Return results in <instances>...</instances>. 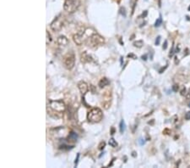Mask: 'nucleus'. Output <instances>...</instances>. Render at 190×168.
Returning <instances> with one entry per match:
<instances>
[{
    "label": "nucleus",
    "instance_id": "1",
    "mask_svg": "<svg viewBox=\"0 0 190 168\" xmlns=\"http://www.w3.org/2000/svg\"><path fill=\"white\" fill-rule=\"evenodd\" d=\"M103 118V113L100 108H92L87 114V120L91 123H98Z\"/></svg>",
    "mask_w": 190,
    "mask_h": 168
},
{
    "label": "nucleus",
    "instance_id": "2",
    "mask_svg": "<svg viewBox=\"0 0 190 168\" xmlns=\"http://www.w3.org/2000/svg\"><path fill=\"white\" fill-rule=\"evenodd\" d=\"M104 43H105L104 38L101 37V35H99V34L97 33H93L87 39V44H88V46L93 48H98L99 46H101V45L104 44Z\"/></svg>",
    "mask_w": 190,
    "mask_h": 168
},
{
    "label": "nucleus",
    "instance_id": "3",
    "mask_svg": "<svg viewBox=\"0 0 190 168\" xmlns=\"http://www.w3.org/2000/svg\"><path fill=\"white\" fill-rule=\"evenodd\" d=\"M80 5L79 0H65L64 3V10L69 14L75 12Z\"/></svg>",
    "mask_w": 190,
    "mask_h": 168
},
{
    "label": "nucleus",
    "instance_id": "4",
    "mask_svg": "<svg viewBox=\"0 0 190 168\" xmlns=\"http://www.w3.org/2000/svg\"><path fill=\"white\" fill-rule=\"evenodd\" d=\"M50 108L58 113H64L66 111V105L63 100H50Z\"/></svg>",
    "mask_w": 190,
    "mask_h": 168
},
{
    "label": "nucleus",
    "instance_id": "5",
    "mask_svg": "<svg viewBox=\"0 0 190 168\" xmlns=\"http://www.w3.org/2000/svg\"><path fill=\"white\" fill-rule=\"evenodd\" d=\"M64 66L68 70H72L75 65V56L74 54H68L64 57Z\"/></svg>",
    "mask_w": 190,
    "mask_h": 168
},
{
    "label": "nucleus",
    "instance_id": "6",
    "mask_svg": "<svg viewBox=\"0 0 190 168\" xmlns=\"http://www.w3.org/2000/svg\"><path fill=\"white\" fill-rule=\"evenodd\" d=\"M86 34H87L86 30L85 32H80L74 34V37H73L74 42L77 45H79V46L82 45L85 41H87V39H88V37H86Z\"/></svg>",
    "mask_w": 190,
    "mask_h": 168
},
{
    "label": "nucleus",
    "instance_id": "7",
    "mask_svg": "<svg viewBox=\"0 0 190 168\" xmlns=\"http://www.w3.org/2000/svg\"><path fill=\"white\" fill-rule=\"evenodd\" d=\"M64 26V19L61 15H58L56 19L51 23L50 27L53 32H59Z\"/></svg>",
    "mask_w": 190,
    "mask_h": 168
},
{
    "label": "nucleus",
    "instance_id": "8",
    "mask_svg": "<svg viewBox=\"0 0 190 168\" xmlns=\"http://www.w3.org/2000/svg\"><path fill=\"white\" fill-rule=\"evenodd\" d=\"M57 46H58L60 48H64L68 44V39L65 36H59V37H57Z\"/></svg>",
    "mask_w": 190,
    "mask_h": 168
},
{
    "label": "nucleus",
    "instance_id": "9",
    "mask_svg": "<svg viewBox=\"0 0 190 168\" xmlns=\"http://www.w3.org/2000/svg\"><path fill=\"white\" fill-rule=\"evenodd\" d=\"M78 88L79 90V92L84 95V94H85L87 92H88V89H89V88H88V84L85 82H84V81H80L78 83Z\"/></svg>",
    "mask_w": 190,
    "mask_h": 168
},
{
    "label": "nucleus",
    "instance_id": "10",
    "mask_svg": "<svg viewBox=\"0 0 190 168\" xmlns=\"http://www.w3.org/2000/svg\"><path fill=\"white\" fill-rule=\"evenodd\" d=\"M80 60L82 63H88V62H91L92 61V57L88 55L87 52L84 51L81 55H80Z\"/></svg>",
    "mask_w": 190,
    "mask_h": 168
},
{
    "label": "nucleus",
    "instance_id": "11",
    "mask_svg": "<svg viewBox=\"0 0 190 168\" xmlns=\"http://www.w3.org/2000/svg\"><path fill=\"white\" fill-rule=\"evenodd\" d=\"M109 84H110V81L107 78V77H103V78H101V80H100V82H99V83H98V86H99L101 88H105L106 86H108Z\"/></svg>",
    "mask_w": 190,
    "mask_h": 168
},
{
    "label": "nucleus",
    "instance_id": "12",
    "mask_svg": "<svg viewBox=\"0 0 190 168\" xmlns=\"http://www.w3.org/2000/svg\"><path fill=\"white\" fill-rule=\"evenodd\" d=\"M77 138H78V135L76 134L75 133H70L69 135H68V142H75L76 141V139H77Z\"/></svg>",
    "mask_w": 190,
    "mask_h": 168
},
{
    "label": "nucleus",
    "instance_id": "13",
    "mask_svg": "<svg viewBox=\"0 0 190 168\" xmlns=\"http://www.w3.org/2000/svg\"><path fill=\"white\" fill-rule=\"evenodd\" d=\"M133 45H134L135 48H142V47H143V45H144V42H143L142 40H138V41H135V42H134Z\"/></svg>",
    "mask_w": 190,
    "mask_h": 168
},
{
    "label": "nucleus",
    "instance_id": "14",
    "mask_svg": "<svg viewBox=\"0 0 190 168\" xmlns=\"http://www.w3.org/2000/svg\"><path fill=\"white\" fill-rule=\"evenodd\" d=\"M108 144H109V145L112 147V148H116V147H118V143H117V141H116L114 138H110Z\"/></svg>",
    "mask_w": 190,
    "mask_h": 168
},
{
    "label": "nucleus",
    "instance_id": "15",
    "mask_svg": "<svg viewBox=\"0 0 190 168\" xmlns=\"http://www.w3.org/2000/svg\"><path fill=\"white\" fill-rule=\"evenodd\" d=\"M119 130H120V133H123V132L125 131V123H124V121L122 120L120 122V124H119Z\"/></svg>",
    "mask_w": 190,
    "mask_h": 168
},
{
    "label": "nucleus",
    "instance_id": "16",
    "mask_svg": "<svg viewBox=\"0 0 190 168\" xmlns=\"http://www.w3.org/2000/svg\"><path fill=\"white\" fill-rule=\"evenodd\" d=\"M177 77L178 78L179 81L181 82H187V79H188V77L187 76H184V75H180V74H177Z\"/></svg>",
    "mask_w": 190,
    "mask_h": 168
},
{
    "label": "nucleus",
    "instance_id": "17",
    "mask_svg": "<svg viewBox=\"0 0 190 168\" xmlns=\"http://www.w3.org/2000/svg\"><path fill=\"white\" fill-rule=\"evenodd\" d=\"M102 105H103L104 109L107 110L110 107V105H111V101L107 100V102H102Z\"/></svg>",
    "mask_w": 190,
    "mask_h": 168
},
{
    "label": "nucleus",
    "instance_id": "18",
    "mask_svg": "<svg viewBox=\"0 0 190 168\" xmlns=\"http://www.w3.org/2000/svg\"><path fill=\"white\" fill-rule=\"evenodd\" d=\"M161 23H162V19H161V16L160 15V17L157 19V21H156V23H155V26H156V27L160 26L161 25Z\"/></svg>",
    "mask_w": 190,
    "mask_h": 168
},
{
    "label": "nucleus",
    "instance_id": "19",
    "mask_svg": "<svg viewBox=\"0 0 190 168\" xmlns=\"http://www.w3.org/2000/svg\"><path fill=\"white\" fill-rule=\"evenodd\" d=\"M46 44H48L51 41H52V38H51V35L49 34V32L46 31Z\"/></svg>",
    "mask_w": 190,
    "mask_h": 168
},
{
    "label": "nucleus",
    "instance_id": "20",
    "mask_svg": "<svg viewBox=\"0 0 190 168\" xmlns=\"http://www.w3.org/2000/svg\"><path fill=\"white\" fill-rule=\"evenodd\" d=\"M105 146H106V143L104 142V141H102L100 143V144L98 145V149L99 150H103V149L105 148Z\"/></svg>",
    "mask_w": 190,
    "mask_h": 168
},
{
    "label": "nucleus",
    "instance_id": "21",
    "mask_svg": "<svg viewBox=\"0 0 190 168\" xmlns=\"http://www.w3.org/2000/svg\"><path fill=\"white\" fill-rule=\"evenodd\" d=\"M178 121V115H173L172 116V124H175Z\"/></svg>",
    "mask_w": 190,
    "mask_h": 168
},
{
    "label": "nucleus",
    "instance_id": "22",
    "mask_svg": "<svg viewBox=\"0 0 190 168\" xmlns=\"http://www.w3.org/2000/svg\"><path fill=\"white\" fill-rule=\"evenodd\" d=\"M163 134L170 135L171 134V130H170L169 128H165V129L163 130Z\"/></svg>",
    "mask_w": 190,
    "mask_h": 168
},
{
    "label": "nucleus",
    "instance_id": "23",
    "mask_svg": "<svg viewBox=\"0 0 190 168\" xmlns=\"http://www.w3.org/2000/svg\"><path fill=\"white\" fill-rule=\"evenodd\" d=\"M172 88V91H173V92H178V90L179 88L178 84H174Z\"/></svg>",
    "mask_w": 190,
    "mask_h": 168
},
{
    "label": "nucleus",
    "instance_id": "24",
    "mask_svg": "<svg viewBox=\"0 0 190 168\" xmlns=\"http://www.w3.org/2000/svg\"><path fill=\"white\" fill-rule=\"evenodd\" d=\"M174 53H176V51L174 50V46H172V49H171V51L169 53V57H172L173 55H174Z\"/></svg>",
    "mask_w": 190,
    "mask_h": 168
},
{
    "label": "nucleus",
    "instance_id": "25",
    "mask_svg": "<svg viewBox=\"0 0 190 168\" xmlns=\"http://www.w3.org/2000/svg\"><path fill=\"white\" fill-rule=\"evenodd\" d=\"M119 10H120V14H121L122 15H123V16H126V11H125V9H124L123 7H121Z\"/></svg>",
    "mask_w": 190,
    "mask_h": 168
},
{
    "label": "nucleus",
    "instance_id": "26",
    "mask_svg": "<svg viewBox=\"0 0 190 168\" xmlns=\"http://www.w3.org/2000/svg\"><path fill=\"white\" fill-rule=\"evenodd\" d=\"M184 118H185V120H187V121H189L190 120V111H188L186 114H185V115H184Z\"/></svg>",
    "mask_w": 190,
    "mask_h": 168
},
{
    "label": "nucleus",
    "instance_id": "27",
    "mask_svg": "<svg viewBox=\"0 0 190 168\" xmlns=\"http://www.w3.org/2000/svg\"><path fill=\"white\" fill-rule=\"evenodd\" d=\"M186 93H187V90L185 88V87L182 88V89L181 90V93H180V94L182 95V96H184V95H186Z\"/></svg>",
    "mask_w": 190,
    "mask_h": 168
},
{
    "label": "nucleus",
    "instance_id": "28",
    "mask_svg": "<svg viewBox=\"0 0 190 168\" xmlns=\"http://www.w3.org/2000/svg\"><path fill=\"white\" fill-rule=\"evenodd\" d=\"M128 58H132V59H137V56L134 55V54H128Z\"/></svg>",
    "mask_w": 190,
    "mask_h": 168
},
{
    "label": "nucleus",
    "instance_id": "29",
    "mask_svg": "<svg viewBox=\"0 0 190 168\" xmlns=\"http://www.w3.org/2000/svg\"><path fill=\"white\" fill-rule=\"evenodd\" d=\"M160 42H161V36H158L157 37V40H156V45L160 44Z\"/></svg>",
    "mask_w": 190,
    "mask_h": 168
},
{
    "label": "nucleus",
    "instance_id": "30",
    "mask_svg": "<svg viewBox=\"0 0 190 168\" xmlns=\"http://www.w3.org/2000/svg\"><path fill=\"white\" fill-rule=\"evenodd\" d=\"M186 99L187 100H190V88H189V90H188V92H187V93H186Z\"/></svg>",
    "mask_w": 190,
    "mask_h": 168
},
{
    "label": "nucleus",
    "instance_id": "31",
    "mask_svg": "<svg viewBox=\"0 0 190 168\" xmlns=\"http://www.w3.org/2000/svg\"><path fill=\"white\" fill-rule=\"evenodd\" d=\"M167 41L166 40V41H165V43H164V44H163V46H162V48L165 50V49H167Z\"/></svg>",
    "mask_w": 190,
    "mask_h": 168
},
{
    "label": "nucleus",
    "instance_id": "32",
    "mask_svg": "<svg viewBox=\"0 0 190 168\" xmlns=\"http://www.w3.org/2000/svg\"><path fill=\"white\" fill-rule=\"evenodd\" d=\"M139 144H140V145H143V144H145V140H144V139H142V138H140V139L139 140Z\"/></svg>",
    "mask_w": 190,
    "mask_h": 168
},
{
    "label": "nucleus",
    "instance_id": "33",
    "mask_svg": "<svg viewBox=\"0 0 190 168\" xmlns=\"http://www.w3.org/2000/svg\"><path fill=\"white\" fill-rule=\"evenodd\" d=\"M167 68V66H166L165 67H162L161 69V70H160V71H159V73H162V72H163V71H165Z\"/></svg>",
    "mask_w": 190,
    "mask_h": 168
},
{
    "label": "nucleus",
    "instance_id": "34",
    "mask_svg": "<svg viewBox=\"0 0 190 168\" xmlns=\"http://www.w3.org/2000/svg\"><path fill=\"white\" fill-rule=\"evenodd\" d=\"M79 154L77 155V158H76V160H75V166H77V164H78V161H79Z\"/></svg>",
    "mask_w": 190,
    "mask_h": 168
},
{
    "label": "nucleus",
    "instance_id": "35",
    "mask_svg": "<svg viewBox=\"0 0 190 168\" xmlns=\"http://www.w3.org/2000/svg\"><path fill=\"white\" fill-rule=\"evenodd\" d=\"M141 58H142V59H143V60H146V59H147V55H143L142 57H141Z\"/></svg>",
    "mask_w": 190,
    "mask_h": 168
},
{
    "label": "nucleus",
    "instance_id": "36",
    "mask_svg": "<svg viewBox=\"0 0 190 168\" xmlns=\"http://www.w3.org/2000/svg\"><path fill=\"white\" fill-rule=\"evenodd\" d=\"M154 122H155V121H154V120H152L151 122H148V124H150V125H153V124H154Z\"/></svg>",
    "mask_w": 190,
    "mask_h": 168
},
{
    "label": "nucleus",
    "instance_id": "37",
    "mask_svg": "<svg viewBox=\"0 0 190 168\" xmlns=\"http://www.w3.org/2000/svg\"><path fill=\"white\" fill-rule=\"evenodd\" d=\"M132 156H133L134 157L137 156V155H136V152H135V151H133V153H132Z\"/></svg>",
    "mask_w": 190,
    "mask_h": 168
},
{
    "label": "nucleus",
    "instance_id": "38",
    "mask_svg": "<svg viewBox=\"0 0 190 168\" xmlns=\"http://www.w3.org/2000/svg\"><path fill=\"white\" fill-rule=\"evenodd\" d=\"M178 58L176 57V58H175V64H178Z\"/></svg>",
    "mask_w": 190,
    "mask_h": 168
},
{
    "label": "nucleus",
    "instance_id": "39",
    "mask_svg": "<svg viewBox=\"0 0 190 168\" xmlns=\"http://www.w3.org/2000/svg\"><path fill=\"white\" fill-rule=\"evenodd\" d=\"M114 132H115V129H114V128H112V133H111V134H113Z\"/></svg>",
    "mask_w": 190,
    "mask_h": 168
},
{
    "label": "nucleus",
    "instance_id": "40",
    "mask_svg": "<svg viewBox=\"0 0 190 168\" xmlns=\"http://www.w3.org/2000/svg\"><path fill=\"white\" fill-rule=\"evenodd\" d=\"M187 20H188V21H190V17H189V16H187Z\"/></svg>",
    "mask_w": 190,
    "mask_h": 168
},
{
    "label": "nucleus",
    "instance_id": "41",
    "mask_svg": "<svg viewBox=\"0 0 190 168\" xmlns=\"http://www.w3.org/2000/svg\"><path fill=\"white\" fill-rule=\"evenodd\" d=\"M189 11H190V6L189 7Z\"/></svg>",
    "mask_w": 190,
    "mask_h": 168
},
{
    "label": "nucleus",
    "instance_id": "42",
    "mask_svg": "<svg viewBox=\"0 0 190 168\" xmlns=\"http://www.w3.org/2000/svg\"><path fill=\"white\" fill-rule=\"evenodd\" d=\"M189 107H190V104H189Z\"/></svg>",
    "mask_w": 190,
    "mask_h": 168
}]
</instances>
